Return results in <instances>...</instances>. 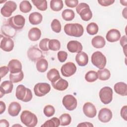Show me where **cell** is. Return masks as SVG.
Returning <instances> with one entry per match:
<instances>
[{
    "mask_svg": "<svg viewBox=\"0 0 127 127\" xmlns=\"http://www.w3.org/2000/svg\"><path fill=\"white\" fill-rule=\"evenodd\" d=\"M76 10L83 21H89L92 17V11L90 9L89 6L86 3H80L76 7Z\"/></svg>",
    "mask_w": 127,
    "mask_h": 127,
    "instance_id": "277c9868",
    "label": "cell"
},
{
    "mask_svg": "<svg viewBox=\"0 0 127 127\" xmlns=\"http://www.w3.org/2000/svg\"><path fill=\"white\" fill-rule=\"evenodd\" d=\"M0 42V48L5 52L11 51L14 47V42L11 38L9 37H3L1 36Z\"/></svg>",
    "mask_w": 127,
    "mask_h": 127,
    "instance_id": "9a60e30c",
    "label": "cell"
},
{
    "mask_svg": "<svg viewBox=\"0 0 127 127\" xmlns=\"http://www.w3.org/2000/svg\"><path fill=\"white\" fill-rule=\"evenodd\" d=\"M51 90V86L46 82L37 83L34 87V92L36 96L42 97L48 94Z\"/></svg>",
    "mask_w": 127,
    "mask_h": 127,
    "instance_id": "ba28073f",
    "label": "cell"
},
{
    "mask_svg": "<svg viewBox=\"0 0 127 127\" xmlns=\"http://www.w3.org/2000/svg\"><path fill=\"white\" fill-rule=\"evenodd\" d=\"M94 126L90 123L89 122H83V123H81L80 124H79L77 125V127H93Z\"/></svg>",
    "mask_w": 127,
    "mask_h": 127,
    "instance_id": "816d5d0a",
    "label": "cell"
},
{
    "mask_svg": "<svg viewBox=\"0 0 127 127\" xmlns=\"http://www.w3.org/2000/svg\"><path fill=\"white\" fill-rule=\"evenodd\" d=\"M6 108V106L5 103L2 101H0V114H2L5 111Z\"/></svg>",
    "mask_w": 127,
    "mask_h": 127,
    "instance_id": "f5cc1de1",
    "label": "cell"
},
{
    "mask_svg": "<svg viewBox=\"0 0 127 127\" xmlns=\"http://www.w3.org/2000/svg\"><path fill=\"white\" fill-rule=\"evenodd\" d=\"M8 22V24L16 30H21L25 25V19L22 15L18 14L9 18Z\"/></svg>",
    "mask_w": 127,
    "mask_h": 127,
    "instance_id": "8992f818",
    "label": "cell"
},
{
    "mask_svg": "<svg viewBox=\"0 0 127 127\" xmlns=\"http://www.w3.org/2000/svg\"><path fill=\"white\" fill-rule=\"evenodd\" d=\"M91 43L94 48L100 49L102 48L105 46L106 42L102 36L98 35L93 38L91 41Z\"/></svg>",
    "mask_w": 127,
    "mask_h": 127,
    "instance_id": "4316f807",
    "label": "cell"
},
{
    "mask_svg": "<svg viewBox=\"0 0 127 127\" xmlns=\"http://www.w3.org/2000/svg\"><path fill=\"white\" fill-rule=\"evenodd\" d=\"M13 82L11 81L6 80L3 81L0 86V98L4 94L10 93L12 92L13 87Z\"/></svg>",
    "mask_w": 127,
    "mask_h": 127,
    "instance_id": "e0dca14e",
    "label": "cell"
},
{
    "mask_svg": "<svg viewBox=\"0 0 127 127\" xmlns=\"http://www.w3.org/2000/svg\"><path fill=\"white\" fill-rule=\"evenodd\" d=\"M127 36L124 35L120 39V44L122 46L123 48H124L125 46H127Z\"/></svg>",
    "mask_w": 127,
    "mask_h": 127,
    "instance_id": "681fc988",
    "label": "cell"
},
{
    "mask_svg": "<svg viewBox=\"0 0 127 127\" xmlns=\"http://www.w3.org/2000/svg\"><path fill=\"white\" fill-rule=\"evenodd\" d=\"M121 36V33L118 30L112 29L106 34V38L110 42H115L120 40Z\"/></svg>",
    "mask_w": 127,
    "mask_h": 127,
    "instance_id": "d6986e66",
    "label": "cell"
},
{
    "mask_svg": "<svg viewBox=\"0 0 127 127\" xmlns=\"http://www.w3.org/2000/svg\"><path fill=\"white\" fill-rule=\"evenodd\" d=\"M21 122L28 127H34L38 123L37 116L28 110L23 111L20 115Z\"/></svg>",
    "mask_w": 127,
    "mask_h": 127,
    "instance_id": "3957f363",
    "label": "cell"
},
{
    "mask_svg": "<svg viewBox=\"0 0 127 127\" xmlns=\"http://www.w3.org/2000/svg\"><path fill=\"white\" fill-rule=\"evenodd\" d=\"M75 61L79 66H85L88 63V56L85 52H80L76 55Z\"/></svg>",
    "mask_w": 127,
    "mask_h": 127,
    "instance_id": "44dd1931",
    "label": "cell"
},
{
    "mask_svg": "<svg viewBox=\"0 0 127 127\" xmlns=\"http://www.w3.org/2000/svg\"><path fill=\"white\" fill-rule=\"evenodd\" d=\"M64 2L67 7L73 8L77 6L78 1L77 0H65Z\"/></svg>",
    "mask_w": 127,
    "mask_h": 127,
    "instance_id": "f6af8a7d",
    "label": "cell"
},
{
    "mask_svg": "<svg viewBox=\"0 0 127 127\" xmlns=\"http://www.w3.org/2000/svg\"><path fill=\"white\" fill-rule=\"evenodd\" d=\"M17 8V4L13 1H6L0 9L1 14L5 17H10Z\"/></svg>",
    "mask_w": 127,
    "mask_h": 127,
    "instance_id": "9c48e42d",
    "label": "cell"
},
{
    "mask_svg": "<svg viewBox=\"0 0 127 127\" xmlns=\"http://www.w3.org/2000/svg\"><path fill=\"white\" fill-rule=\"evenodd\" d=\"M15 96L17 99L24 102H28L31 101L33 97L31 90L22 84L17 86Z\"/></svg>",
    "mask_w": 127,
    "mask_h": 127,
    "instance_id": "7a4b0ae2",
    "label": "cell"
},
{
    "mask_svg": "<svg viewBox=\"0 0 127 127\" xmlns=\"http://www.w3.org/2000/svg\"><path fill=\"white\" fill-rule=\"evenodd\" d=\"M98 78L97 73L94 70H90L88 71L85 75V79L88 82H93L95 81Z\"/></svg>",
    "mask_w": 127,
    "mask_h": 127,
    "instance_id": "ab89813d",
    "label": "cell"
},
{
    "mask_svg": "<svg viewBox=\"0 0 127 127\" xmlns=\"http://www.w3.org/2000/svg\"><path fill=\"white\" fill-rule=\"evenodd\" d=\"M83 112L84 115L90 118L95 117L97 114L95 106L91 102L85 103L83 106Z\"/></svg>",
    "mask_w": 127,
    "mask_h": 127,
    "instance_id": "4fadbf2b",
    "label": "cell"
},
{
    "mask_svg": "<svg viewBox=\"0 0 127 127\" xmlns=\"http://www.w3.org/2000/svg\"><path fill=\"white\" fill-rule=\"evenodd\" d=\"M24 77V74L23 71H21L15 73H10L9 74V79L10 81L13 83H17L22 80Z\"/></svg>",
    "mask_w": 127,
    "mask_h": 127,
    "instance_id": "d590c367",
    "label": "cell"
},
{
    "mask_svg": "<svg viewBox=\"0 0 127 127\" xmlns=\"http://www.w3.org/2000/svg\"><path fill=\"white\" fill-rule=\"evenodd\" d=\"M116 93L121 96L127 95V85L125 82H119L116 83L114 86Z\"/></svg>",
    "mask_w": 127,
    "mask_h": 127,
    "instance_id": "7402d4cb",
    "label": "cell"
},
{
    "mask_svg": "<svg viewBox=\"0 0 127 127\" xmlns=\"http://www.w3.org/2000/svg\"><path fill=\"white\" fill-rule=\"evenodd\" d=\"M123 15L125 18H127V7H125V8L123 10Z\"/></svg>",
    "mask_w": 127,
    "mask_h": 127,
    "instance_id": "db71d44e",
    "label": "cell"
},
{
    "mask_svg": "<svg viewBox=\"0 0 127 127\" xmlns=\"http://www.w3.org/2000/svg\"><path fill=\"white\" fill-rule=\"evenodd\" d=\"M113 90L109 86H105L99 91V97L101 101L104 104H108L113 99Z\"/></svg>",
    "mask_w": 127,
    "mask_h": 127,
    "instance_id": "52a82bcc",
    "label": "cell"
},
{
    "mask_svg": "<svg viewBox=\"0 0 127 127\" xmlns=\"http://www.w3.org/2000/svg\"><path fill=\"white\" fill-rule=\"evenodd\" d=\"M115 2L114 0H98V2L102 6H108L112 4Z\"/></svg>",
    "mask_w": 127,
    "mask_h": 127,
    "instance_id": "bcb514c9",
    "label": "cell"
},
{
    "mask_svg": "<svg viewBox=\"0 0 127 127\" xmlns=\"http://www.w3.org/2000/svg\"><path fill=\"white\" fill-rule=\"evenodd\" d=\"M62 18L65 21H71L73 20L75 16L73 10L70 9H64L62 13Z\"/></svg>",
    "mask_w": 127,
    "mask_h": 127,
    "instance_id": "d6a6232c",
    "label": "cell"
},
{
    "mask_svg": "<svg viewBox=\"0 0 127 127\" xmlns=\"http://www.w3.org/2000/svg\"><path fill=\"white\" fill-rule=\"evenodd\" d=\"M60 125V120L57 117H53L52 119L47 120L43 124L42 127H58Z\"/></svg>",
    "mask_w": 127,
    "mask_h": 127,
    "instance_id": "1f68e13d",
    "label": "cell"
},
{
    "mask_svg": "<svg viewBox=\"0 0 127 127\" xmlns=\"http://www.w3.org/2000/svg\"><path fill=\"white\" fill-rule=\"evenodd\" d=\"M60 120V125L66 126L69 125L71 121V118L69 114L64 113L62 114L59 118Z\"/></svg>",
    "mask_w": 127,
    "mask_h": 127,
    "instance_id": "74e56055",
    "label": "cell"
},
{
    "mask_svg": "<svg viewBox=\"0 0 127 127\" xmlns=\"http://www.w3.org/2000/svg\"><path fill=\"white\" fill-rule=\"evenodd\" d=\"M48 47L49 50H51L52 51H58L61 48V43L57 39L50 40L49 42Z\"/></svg>",
    "mask_w": 127,
    "mask_h": 127,
    "instance_id": "f35d334b",
    "label": "cell"
},
{
    "mask_svg": "<svg viewBox=\"0 0 127 127\" xmlns=\"http://www.w3.org/2000/svg\"><path fill=\"white\" fill-rule=\"evenodd\" d=\"M0 76L1 78H2L9 71V68L6 66H2L0 68Z\"/></svg>",
    "mask_w": 127,
    "mask_h": 127,
    "instance_id": "c3c4849f",
    "label": "cell"
},
{
    "mask_svg": "<svg viewBox=\"0 0 127 127\" xmlns=\"http://www.w3.org/2000/svg\"><path fill=\"white\" fill-rule=\"evenodd\" d=\"M47 77L49 81L53 83L61 78L59 71L56 68L51 69L47 73Z\"/></svg>",
    "mask_w": 127,
    "mask_h": 127,
    "instance_id": "83f0119b",
    "label": "cell"
},
{
    "mask_svg": "<svg viewBox=\"0 0 127 127\" xmlns=\"http://www.w3.org/2000/svg\"><path fill=\"white\" fill-rule=\"evenodd\" d=\"M97 73L98 74V78L101 80H107L109 79L111 76L110 71L107 68L99 69L97 71Z\"/></svg>",
    "mask_w": 127,
    "mask_h": 127,
    "instance_id": "f546056e",
    "label": "cell"
},
{
    "mask_svg": "<svg viewBox=\"0 0 127 127\" xmlns=\"http://www.w3.org/2000/svg\"><path fill=\"white\" fill-rule=\"evenodd\" d=\"M41 34L40 29L37 27H33L29 31L28 36L31 41H36L41 38Z\"/></svg>",
    "mask_w": 127,
    "mask_h": 127,
    "instance_id": "cb8c5ba5",
    "label": "cell"
},
{
    "mask_svg": "<svg viewBox=\"0 0 127 127\" xmlns=\"http://www.w3.org/2000/svg\"><path fill=\"white\" fill-rule=\"evenodd\" d=\"M51 27L52 30L56 33H60L61 31L62 26L60 21L57 19L53 20L51 24Z\"/></svg>",
    "mask_w": 127,
    "mask_h": 127,
    "instance_id": "60d3db41",
    "label": "cell"
},
{
    "mask_svg": "<svg viewBox=\"0 0 127 127\" xmlns=\"http://www.w3.org/2000/svg\"><path fill=\"white\" fill-rule=\"evenodd\" d=\"M43 112L46 117H50L54 115L55 113V109L53 106L48 105L44 107Z\"/></svg>",
    "mask_w": 127,
    "mask_h": 127,
    "instance_id": "b9f144b4",
    "label": "cell"
},
{
    "mask_svg": "<svg viewBox=\"0 0 127 127\" xmlns=\"http://www.w3.org/2000/svg\"><path fill=\"white\" fill-rule=\"evenodd\" d=\"M98 117L101 122L108 123L112 118V112L109 109L103 108L99 111Z\"/></svg>",
    "mask_w": 127,
    "mask_h": 127,
    "instance_id": "5bb4252c",
    "label": "cell"
},
{
    "mask_svg": "<svg viewBox=\"0 0 127 127\" xmlns=\"http://www.w3.org/2000/svg\"><path fill=\"white\" fill-rule=\"evenodd\" d=\"M91 62L94 66L100 69H102L106 64L107 60L106 57L101 52L96 51L92 55Z\"/></svg>",
    "mask_w": 127,
    "mask_h": 127,
    "instance_id": "5b68a950",
    "label": "cell"
},
{
    "mask_svg": "<svg viewBox=\"0 0 127 127\" xmlns=\"http://www.w3.org/2000/svg\"><path fill=\"white\" fill-rule=\"evenodd\" d=\"M48 67V63L47 61L44 59L42 58L39 60L36 63V68L38 71L40 72H45Z\"/></svg>",
    "mask_w": 127,
    "mask_h": 127,
    "instance_id": "f1b7e54d",
    "label": "cell"
},
{
    "mask_svg": "<svg viewBox=\"0 0 127 127\" xmlns=\"http://www.w3.org/2000/svg\"><path fill=\"white\" fill-rule=\"evenodd\" d=\"M43 19L42 15L38 12H34L30 14L29 21L32 25H38L40 24Z\"/></svg>",
    "mask_w": 127,
    "mask_h": 127,
    "instance_id": "484cf974",
    "label": "cell"
},
{
    "mask_svg": "<svg viewBox=\"0 0 127 127\" xmlns=\"http://www.w3.org/2000/svg\"><path fill=\"white\" fill-rule=\"evenodd\" d=\"M50 40V39L48 38H44L41 40V41L39 43V46L41 50L45 52H47L49 50L48 44Z\"/></svg>",
    "mask_w": 127,
    "mask_h": 127,
    "instance_id": "7bdbcfd3",
    "label": "cell"
},
{
    "mask_svg": "<svg viewBox=\"0 0 127 127\" xmlns=\"http://www.w3.org/2000/svg\"><path fill=\"white\" fill-rule=\"evenodd\" d=\"M1 31L2 34L7 37H14L16 34V31L11 27L9 24H4L1 28Z\"/></svg>",
    "mask_w": 127,
    "mask_h": 127,
    "instance_id": "d4e9b609",
    "label": "cell"
},
{
    "mask_svg": "<svg viewBox=\"0 0 127 127\" xmlns=\"http://www.w3.org/2000/svg\"><path fill=\"white\" fill-rule=\"evenodd\" d=\"M52 85L53 88L56 90L59 91H64L68 87V83L66 80L61 77L57 81L52 83Z\"/></svg>",
    "mask_w": 127,
    "mask_h": 127,
    "instance_id": "603a6c76",
    "label": "cell"
},
{
    "mask_svg": "<svg viewBox=\"0 0 127 127\" xmlns=\"http://www.w3.org/2000/svg\"><path fill=\"white\" fill-rule=\"evenodd\" d=\"M57 56L59 61L61 63H64L67 59V53L65 51H60L58 53Z\"/></svg>",
    "mask_w": 127,
    "mask_h": 127,
    "instance_id": "ee69618b",
    "label": "cell"
},
{
    "mask_svg": "<svg viewBox=\"0 0 127 127\" xmlns=\"http://www.w3.org/2000/svg\"><path fill=\"white\" fill-rule=\"evenodd\" d=\"M21 110L20 104L17 102H12L9 105L8 113L9 115L12 117L17 116Z\"/></svg>",
    "mask_w": 127,
    "mask_h": 127,
    "instance_id": "ffe728a7",
    "label": "cell"
},
{
    "mask_svg": "<svg viewBox=\"0 0 127 127\" xmlns=\"http://www.w3.org/2000/svg\"><path fill=\"white\" fill-rule=\"evenodd\" d=\"M27 54L29 59L32 62H36L43 58L42 51L35 46L30 47L27 51Z\"/></svg>",
    "mask_w": 127,
    "mask_h": 127,
    "instance_id": "7c38bea8",
    "label": "cell"
},
{
    "mask_svg": "<svg viewBox=\"0 0 127 127\" xmlns=\"http://www.w3.org/2000/svg\"><path fill=\"white\" fill-rule=\"evenodd\" d=\"M66 47L68 51L72 53H79L83 49L82 44L79 42L75 40L69 41Z\"/></svg>",
    "mask_w": 127,
    "mask_h": 127,
    "instance_id": "ac0fdd59",
    "label": "cell"
},
{
    "mask_svg": "<svg viewBox=\"0 0 127 127\" xmlns=\"http://www.w3.org/2000/svg\"><path fill=\"white\" fill-rule=\"evenodd\" d=\"M64 31L68 36L79 37L83 35L84 29L80 24L67 23L64 26Z\"/></svg>",
    "mask_w": 127,
    "mask_h": 127,
    "instance_id": "6da1fadb",
    "label": "cell"
},
{
    "mask_svg": "<svg viewBox=\"0 0 127 127\" xmlns=\"http://www.w3.org/2000/svg\"><path fill=\"white\" fill-rule=\"evenodd\" d=\"M9 126V123L6 120H1L0 121V127H8Z\"/></svg>",
    "mask_w": 127,
    "mask_h": 127,
    "instance_id": "f907efd6",
    "label": "cell"
},
{
    "mask_svg": "<svg viewBox=\"0 0 127 127\" xmlns=\"http://www.w3.org/2000/svg\"><path fill=\"white\" fill-rule=\"evenodd\" d=\"M127 106L125 105L123 106L121 110V116L125 121L127 120Z\"/></svg>",
    "mask_w": 127,
    "mask_h": 127,
    "instance_id": "7dc6e473",
    "label": "cell"
},
{
    "mask_svg": "<svg viewBox=\"0 0 127 127\" xmlns=\"http://www.w3.org/2000/svg\"><path fill=\"white\" fill-rule=\"evenodd\" d=\"M11 73H15L22 70V64L21 62L16 59L10 60L7 65Z\"/></svg>",
    "mask_w": 127,
    "mask_h": 127,
    "instance_id": "2e32d148",
    "label": "cell"
},
{
    "mask_svg": "<svg viewBox=\"0 0 127 127\" xmlns=\"http://www.w3.org/2000/svg\"><path fill=\"white\" fill-rule=\"evenodd\" d=\"M32 2L40 10L45 11L47 9V1L46 0H32Z\"/></svg>",
    "mask_w": 127,
    "mask_h": 127,
    "instance_id": "836d02e7",
    "label": "cell"
},
{
    "mask_svg": "<svg viewBox=\"0 0 127 127\" xmlns=\"http://www.w3.org/2000/svg\"><path fill=\"white\" fill-rule=\"evenodd\" d=\"M63 6L64 4L62 0H52L50 1V7L53 11H60Z\"/></svg>",
    "mask_w": 127,
    "mask_h": 127,
    "instance_id": "4dcf8cb0",
    "label": "cell"
},
{
    "mask_svg": "<svg viewBox=\"0 0 127 127\" xmlns=\"http://www.w3.org/2000/svg\"><path fill=\"white\" fill-rule=\"evenodd\" d=\"M76 69L75 64L72 62H69L62 65L61 71L64 76L70 77L75 73Z\"/></svg>",
    "mask_w": 127,
    "mask_h": 127,
    "instance_id": "8fae6325",
    "label": "cell"
},
{
    "mask_svg": "<svg viewBox=\"0 0 127 127\" xmlns=\"http://www.w3.org/2000/svg\"><path fill=\"white\" fill-rule=\"evenodd\" d=\"M99 28L97 24L95 22H91L86 27L87 32L91 35L96 34L98 32Z\"/></svg>",
    "mask_w": 127,
    "mask_h": 127,
    "instance_id": "8d00e7d4",
    "label": "cell"
},
{
    "mask_svg": "<svg viewBox=\"0 0 127 127\" xmlns=\"http://www.w3.org/2000/svg\"><path fill=\"white\" fill-rule=\"evenodd\" d=\"M62 103L65 109L68 111L74 110L77 105L76 99L70 94L64 96L63 99Z\"/></svg>",
    "mask_w": 127,
    "mask_h": 127,
    "instance_id": "30bf717a",
    "label": "cell"
},
{
    "mask_svg": "<svg viewBox=\"0 0 127 127\" xmlns=\"http://www.w3.org/2000/svg\"><path fill=\"white\" fill-rule=\"evenodd\" d=\"M32 6L28 0H23L19 4V9L23 13H28L31 11Z\"/></svg>",
    "mask_w": 127,
    "mask_h": 127,
    "instance_id": "e575fe53",
    "label": "cell"
}]
</instances>
